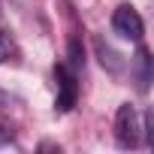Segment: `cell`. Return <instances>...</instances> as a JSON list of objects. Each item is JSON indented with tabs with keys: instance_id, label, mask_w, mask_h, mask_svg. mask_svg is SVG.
<instances>
[{
	"instance_id": "obj_5",
	"label": "cell",
	"mask_w": 154,
	"mask_h": 154,
	"mask_svg": "<svg viewBox=\"0 0 154 154\" xmlns=\"http://www.w3.org/2000/svg\"><path fill=\"white\" fill-rule=\"evenodd\" d=\"M69 63L82 66V45H79V39H69Z\"/></svg>"
},
{
	"instance_id": "obj_2",
	"label": "cell",
	"mask_w": 154,
	"mask_h": 154,
	"mask_svg": "<svg viewBox=\"0 0 154 154\" xmlns=\"http://www.w3.org/2000/svg\"><path fill=\"white\" fill-rule=\"evenodd\" d=\"M112 30L121 36V39H130V42H139L142 33H145V24H142V15L133 9V6H118L112 12Z\"/></svg>"
},
{
	"instance_id": "obj_4",
	"label": "cell",
	"mask_w": 154,
	"mask_h": 154,
	"mask_svg": "<svg viewBox=\"0 0 154 154\" xmlns=\"http://www.w3.org/2000/svg\"><path fill=\"white\" fill-rule=\"evenodd\" d=\"M15 54H18V48H15L12 36H9L6 30H0V63H6V60H12Z\"/></svg>"
},
{
	"instance_id": "obj_6",
	"label": "cell",
	"mask_w": 154,
	"mask_h": 154,
	"mask_svg": "<svg viewBox=\"0 0 154 154\" xmlns=\"http://www.w3.org/2000/svg\"><path fill=\"white\" fill-rule=\"evenodd\" d=\"M15 139V133H12V127L6 124V121H0V148H3V145H9Z\"/></svg>"
},
{
	"instance_id": "obj_3",
	"label": "cell",
	"mask_w": 154,
	"mask_h": 154,
	"mask_svg": "<svg viewBox=\"0 0 154 154\" xmlns=\"http://www.w3.org/2000/svg\"><path fill=\"white\" fill-rule=\"evenodd\" d=\"M54 75H57V112H69V109L75 106V97H79L75 72H72L66 63H60V66L54 69Z\"/></svg>"
},
{
	"instance_id": "obj_1",
	"label": "cell",
	"mask_w": 154,
	"mask_h": 154,
	"mask_svg": "<svg viewBox=\"0 0 154 154\" xmlns=\"http://www.w3.org/2000/svg\"><path fill=\"white\" fill-rule=\"evenodd\" d=\"M139 133H142V124H139V115L130 103H121L118 112H115V142L121 148H136L139 145Z\"/></svg>"
}]
</instances>
